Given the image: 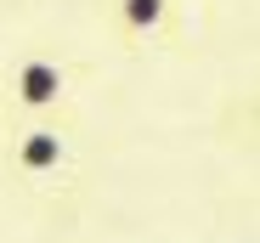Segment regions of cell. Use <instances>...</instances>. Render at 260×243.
Here are the masks:
<instances>
[{
  "mask_svg": "<svg viewBox=\"0 0 260 243\" xmlns=\"http://www.w3.org/2000/svg\"><path fill=\"white\" fill-rule=\"evenodd\" d=\"M68 62L51 51H28L6 68V113L12 125H28V119H62L68 108Z\"/></svg>",
  "mask_w": 260,
  "mask_h": 243,
  "instance_id": "1",
  "label": "cell"
},
{
  "mask_svg": "<svg viewBox=\"0 0 260 243\" xmlns=\"http://www.w3.org/2000/svg\"><path fill=\"white\" fill-rule=\"evenodd\" d=\"M74 164V136L62 119H28V125L6 130V170L23 187H51Z\"/></svg>",
  "mask_w": 260,
  "mask_h": 243,
  "instance_id": "2",
  "label": "cell"
},
{
  "mask_svg": "<svg viewBox=\"0 0 260 243\" xmlns=\"http://www.w3.org/2000/svg\"><path fill=\"white\" fill-rule=\"evenodd\" d=\"M176 0H113V28L124 40H158L170 28Z\"/></svg>",
  "mask_w": 260,
  "mask_h": 243,
  "instance_id": "3",
  "label": "cell"
}]
</instances>
